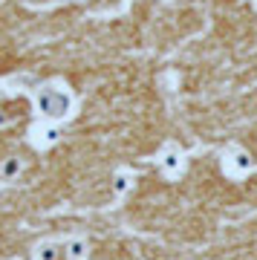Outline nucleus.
Instances as JSON below:
<instances>
[{
	"mask_svg": "<svg viewBox=\"0 0 257 260\" xmlns=\"http://www.w3.org/2000/svg\"><path fill=\"white\" fill-rule=\"evenodd\" d=\"M179 165H182V162H179V156H176V153H171V156H165V168L171 171V174H176V171H179Z\"/></svg>",
	"mask_w": 257,
	"mask_h": 260,
	"instance_id": "obj_2",
	"label": "nucleus"
},
{
	"mask_svg": "<svg viewBox=\"0 0 257 260\" xmlns=\"http://www.w3.org/2000/svg\"><path fill=\"white\" fill-rule=\"evenodd\" d=\"M229 159H231V168H234L237 174H246V171H251V165H254V162H251V156H248V153H243V150H234Z\"/></svg>",
	"mask_w": 257,
	"mask_h": 260,
	"instance_id": "obj_1",
	"label": "nucleus"
}]
</instances>
